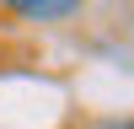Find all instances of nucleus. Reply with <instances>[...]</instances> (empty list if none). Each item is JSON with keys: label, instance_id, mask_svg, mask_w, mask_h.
I'll list each match as a JSON object with an SVG mask.
<instances>
[{"label": "nucleus", "instance_id": "f257e3e1", "mask_svg": "<svg viewBox=\"0 0 134 129\" xmlns=\"http://www.w3.org/2000/svg\"><path fill=\"white\" fill-rule=\"evenodd\" d=\"M11 11H16V16H38V22H54V16H75L81 6H75V0H16Z\"/></svg>", "mask_w": 134, "mask_h": 129}, {"label": "nucleus", "instance_id": "f03ea898", "mask_svg": "<svg viewBox=\"0 0 134 129\" xmlns=\"http://www.w3.org/2000/svg\"><path fill=\"white\" fill-rule=\"evenodd\" d=\"M97 129H134V118H102Z\"/></svg>", "mask_w": 134, "mask_h": 129}]
</instances>
